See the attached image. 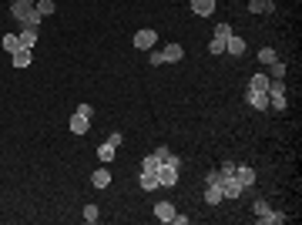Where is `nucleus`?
Returning <instances> with one entry per match:
<instances>
[{"label":"nucleus","instance_id":"f257e3e1","mask_svg":"<svg viewBox=\"0 0 302 225\" xmlns=\"http://www.w3.org/2000/svg\"><path fill=\"white\" fill-rule=\"evenodd\" d=\"M11 14H14V21H21V24H27V27H41V14H37V7L34 4H27V0H14L11 4Z\"/></svg>","mask_w":302,"mask_h":225},{"label":"nucleus","instance_id":"f03ea898","mask_svg":"<svg viewBox=\"0 0 302 225\" xmlns=\"http://www.w3.org/2000/svg\"><path fill=\"white\" fill-rule=\"evenodd\" d=\"M158 185H161V188L178 185V168H175V165H168V161H161V165H158Z\"/></svg>","mask_w":302,"mask_h":225},{"label":"nucleus","instance_id":"7ed1b4c3","mask_svg":"<svg viewBox=\"0 0 302 225\" xmlns=\"http://www.w3.org/2000/svg\"><path fill=\"white\" fill-rule=\"evenodd\" d=\"M155 41H158V34L151 31V27L134 31V47H138V51H151V47H155Z\"/></svg>","mask_w":302,"mask_h":225},{"label":"nucleus","instance_id":"20e7f679","mask_svg":"<svg viewBox=\"0 0 302 225\" xmlns=\"http://www.w3.org/2000/svg\"><path fill=\"white\" fill-rule=\"evenodd\" d=\"M245 101L255 111H268V91H245Z\"/></svg>","mask_w":302,"mask_h":225},{"label":"nucleus","instance_id":"39448f33","mask_svg":"<svg viewBox=\"0 0 302 225\" xmlns=\"http://www.w3.org/2000/svg\"><path fill=\"white\" fill-rule=\"evenodd\" d=\"M218 185H222V198H238V195L245 191L242 185H238V178H235V175H232V178H222Z\"/></svg>","mask_w":302,"mask_h":225},{"label":"nucleus","instance_id":"423d86ee","mask_svg":"<svg viewBox=\"0 0 302 225\" xmlns=\"http://www.w3.org/2000/svg\"><path fill=\"white\" fill-rule=\"evenodd\" d=\"M235 178L242 188H252L255 185V168H248V165H235Z\"/></svg>","mask_w":302,"mask_h":225},{"label":"nucleus","instance_id":"0eeeda50","mask_svg":"<svg viewBox=\"0 0 302 225\" xmlns=\"http://www.w3.org/2000/svg\"><path fill=\"white\" fill-rule=\"evenodd\" d=\"M188 4H191L195 17H212L215 14V0H188Z\"/></svg>","mask_w":302,"mask_h":225},{"label":"nucleus","instance_id":"6e6552de","mask_svg":"<svg viewBox=\"0 0 302 225\" xmlns=\"http://www.w3.org/2000/svg\"><path fill=\"white\" fill-rule=\"evenodd\" d=\"M88 128H91V118L74 111V118H71V135H88Z\"/></svg>","mask_w":302,"mask_h":225},{"label":"nucleus","instance_id":"1a4fd4ad","mask_svg":"<svg viewBox=\"0 0 302 225\" xmlns=\"http://www.w3.org/2000/svg\"><path fill=\"white\" fill-rule=\"evenodd\" d=\"M155 218L158 222H171V218H175V205L171 202H158L155 205Z\"/></svg>","mask_w":302,"mask_h":225},{"label":"nucleus","instance_id":"9d476101","mask_svg":"<svg viewBox=\"0 0 302 225\" xmlns=\"http://www.w3.org/2000/svg\"><path fill=\"white\" fill-rule=\"evenodd\" d=\"M161 57H165V64H175V61L185 57V51H181V44H168L165 51H161Z\"/></svg>","mask_w":302,"mask_h":225},{"label":"nucleus","instance_id":"9b49d317","mask_svg":"<svg viewBox=\"0 0 302 225\" xmlns=\"http://www.w3.org/2000/svg\"><path fill=\"white\" fill-rule=\"evenodd\" d=\"M225 54H235V57H238V54H245V41L232 34L228 41H225Z\"/></svg>","mask_w":302,"mask_h":225},{"label":"nucleus","instance_id":"f8f14e48","mask_svg":"<svg viewBox=\"0 0 302 225\" xmlns=\"http://www.w3.org/2000/svg\"><path fill=\"white\" fill-rule=\"evenodd\" d=\"M91 185H94V188H108V185H111V171H108V168H98L94 175H91Z\"/></svg>","mask_w":302,"mask_h":225},{"label":"nucleus","instance_id":"ddd939ff","mask_svg":"<svg viewBox=\"0 0 302 225\" xmlns=\"http://www.w3.org/2000/svg\"><path fill=\"white\" fill-rule=\"evenodd\" d=\"M17 37H21V47H27V51H31V47L37 44V27H24Z\"/></svg>","mask_w":302,"mask_h":225},{"label":"nucleus","instance_id":"4468645a","mask_svg":"<svg viewBox=\"0 0 302 225\" xmlns=\"http://www.w3.org/2000/svg\"><path fill=\"white\" fill-rule=\"evenodd\" d=\"M34 54L27 51V47H21V51H14V68H31Z\"/></svg>","mask_w":302,"mask_h":225},{"label":"nucleus","instance_id":"2eb2a0df","mask_svg":"<svg viewBox=\"0 0 302 225\" xmlns=\"http://www.w3.org/2000/svg\"><path fill=\"white\" fill-rule=\"evenodd\" d=\"M141 188H145V191L161 188V185H158V171H141Z\"/></svg>","mask_w":302,"mask_h":225},{"label":"nucleus","instance_id":"dca6fc26","mask_svg":"<svg viewBox=\"0 0 302 225\" xmlns=\"http://www.w3.org/2000/svg\"><path fill=\"white\" fill-rule=\"evenodd\" d=\"M248 11L252 14H272L275 4H268V0H248Z\"/></svg>","mask_w":302,"mask_h":225},{"label":"nucleus","instance_id":"f3484780","mask_svg":"<svg viewBox=\"0 0 302 225\" xmlns=\"http://www.w3.org/2000/svg\"><path fill=\"white\" fill-rule=\"evenodd\" d=\"M248 91H268V74H252L248 78Z\"/></svg>","mask_w":302,"mask_h":225},{"label":"nucleus","instance_id":"a211bd4d","mask_svg":"<svg viewBox=\"0 0 302 225\" xmlns=\"http://www.w3.org/2000/svg\"><path fill=\"white\" fill-rule=\"evenodd\" d=\"M285 222V215L282 212H265V215H258V225H282Z\"/></svg>","mask_w":302,"mask_h":225},{"label":"nucleus","instance_id":"6ab92c4d","mask_svg":"<svg viewBox=\"0 0 302 225\" xmlns=\"http://www.w3.org/2000/svg\"><path fill=\"white\" fill-rule=\"evenodd\" d=\"M205 202H208V205L222 202V185H208V188H205Z\"/></svg>","mask_w":302,"mask_h":225},{"label":"nucleus","instance_id":"aec40b11","mask_svg":"<svg viewBox=\"0 0 302 225\" xmlns=\"http://www.w3.org/2000/svg\"><path fill=\"white\" fill-rule=\"evenodd\" d=\"M0 44H4V51H7V54H14V51H21V37H17V34H4V41H0Z\"/></svg>","mask_w":302,"mask_h":225},{"label":"nucleus","instance_id":"412c9836","mask_svg":"<svg viewBox=\"0 0 302 225\" xmlns=\"http://www.w3.org/2000/svg\"><path fill=\"white\" fill-rule=\"evenodd\" d=\"M228 37H232V34H228ZM228 37H218V34H215L212 41H208V54H225V41H228Z\"/></svg>","mask_w":302,"mask_h":225},{"label":"nucleus","instance_id":"4be33fe9","mask_svg":"<svg viewBox=\"0 0 302 225\" xmlns=\"http://www.w3.org/2000/svg\"><path fill=\"white\" fill-rule=\"evenodd\" d=\"M34 7H37V14H41V17H51V14L57 11V7H54V0H37Z\"/></svg>","mask_w":302,"mask_h":225},{"label":"nucleus","instance_id":"5701e85b","mask_svg":"<svg viewBox=\"0 0 302 225\" xmlns=\"http://www.w3.org/2000/svg\"><path fill=\"white\" fill-rule=\"evenodd\" d=\"M114 151H118V148H114V145H108V141H104V145L98 148V158H101V161H111V158H114Z\"/></svg>","mask_w":302,"mask_h":225},{"label":"nucleus","instance_id":"b1692460","mask_svg":"<svg viewBox=\"0 0 302 225\" xmlns=\"http://www.w3.org/2000/svg\"><path fill=\"white\" fill-rule=\"evenodd\" d=\"M268 94H285V81L272 78V81H268Z\"/></svg>","mask_w":302,"mask_h":225},{"label":"nucleus","instance_id":"393cba45","mask_svg":"<svg viewBox=\"0 0 302 225\" xmlns=\"http://www.w3.org/2000/svg\"><path fill=\"white\" fill-rule=\"evenodd\" d=\"M98 218H101L98 205H84V222H91V225H94V222H98Z\"/></svg>","mask_w":302,"mask_h":225},{"label":"nucleus","instance_id":"a878e982","mask_svg":"<svg viewBox=\"0 0 302 225\" xmlns=\"http://www.w3.org/2000/svg\"><path fill=\"white\" fill-rule=\"evenodd\" d=\"M158 165H161V161H158L155 155H148V158H141V171H158Z\"/></svg>","mask_w":302,"mask_h":225},{"label":"nucleus","instance_id":"bb28decb","mask_svg":"<svg viewBox=\"0 0 302 225\" xmlns=\"http://www.w3.org/2000/svg\"><path fill=\"white\" fill-rule=\"evenodd\" d=\"M275 51H272V47H262V51H258V61H262V64H272V61H275Z\"/></svg>","mask_w":302,"mask_h":225},{"label":"nucleus","instance_id":"cd10ccee","mask_svg":"<svg viewBox=\"0 0 302 225\" xmlns=\"http://www.w3.org/2000/svg\"><path fill=\"white\" fill-rule=\"evenodd\" d=\"M268 68H272V78H285V64H282L279 57H275V61H272Z\"/></svg>","mask_w":302,"mask_h":225},{"label":"nucleus","instance_id":"c85d7f7f","mask_svg":"<svg viewBox=\"0 0 302 225\" xmlns=\"http://www.w3.org/2000/svg\"><path fill=\"white\" fill-rule=\"evenodd\" d=\"M232 175H235V165H232V161H225L222 168H218V181H222V178H232Z\"/></svg>","mask_w":302,"mask_h":225},{"label":"nucleus","instance_id":"c756f323","mask_svg":"<svg viewBox=\"0 0 302 225\" xmlns=\"http://www.w3.org/2000/svg\"><path fill=\"white\" fill-rule=\"evenodd\" d=\"M252 212H255V218H258V215H265V212H268V202H265V198H255Z\"/></svg>","mask_w":302,"mask_h":225},{"label":"nucleus","instance_id":"7c9ffc66","mask_svg":"<svg viewBox=\"0 0 302 225\" xmlns=\"http://www.w3.org/2000/svg\"><path fill=\"white\" fill-rule=\"evenodd\" d=\"M151 155H155V158H158V161H168V155H171V151H168V148H165V145H158V148H155V151H151Z\"/></svg>","mask_w":302,"mask_h":225},{"label":"nucleus","instance_id":"2f4dec72","mask_svg":"<svg viewBox=\"0 0 302 225\" xmlns=\"http://www.w3.org/2000/svg\"><path fill=\"white\" fill-rule=\"evenodd\" d=\"M121 141H124V135H118V131H111V135H108V145H114V148H121Z\"/></svg>","mask_w":302,"mask_h":225},{"label":"nucleus","instance_id":"473e14b6","mask_svg":"<svg viewBox=\"0 0 302 225\" xmlns=\"http://www.w3.org/2000/svg\"><path fill=\"white\" fill-rule=\"evenodd\" d=\"M215 34H218V37H228V34H232V24H218V27H215Z\"/></svg>","mask_w":302,"mask_h":225},{"label":"nucleus","instance_id":"72a5a7b5","mask_svg":"<svg viewBox=\"0 0 302 225\" xmlns=\"http://www.w3.org/2000/svg\"><path fill=\"white\" fill-rule=\"evenodd\" d=\"M78 114H84V118H94V108H91V104H81Z\"/></svg>","mask_w":302,"mask_h":225},{"label":"nucleus","instance_id":"f704fd0d","mask_svg":"<svg viewBox=\"0 0 302 225\" xmlns=\"http://www.w3.org/2000/svg\"><path fill=\"white\" fill-rule=\"evenodd\" d=\"M148 61H151V64H155V68H158V64H165V57H161V51H155V54L148 57Z\"/></svg>","mask_w":302,"mask_h":225},{"label":"nucleus","instance_id":"c9c22d12","mask_svg":"<svg viewBox=\"0 0 302 225\" xmlns=\"http://www.w3.org/2000/svg\"><path fill=\"white\" fill-rule=\"evenodd\" d=\"M205 181H208V185H218V171L212 168V171H208V175H205Z\"/></svg>","mask_w":302,"mask_h":225},{"label":"nucleus","instance_id":"e433bc0d","mask_svg":"<svg viewBox=\"0 0 302 225\" xmlns=\"http://www.w3.org/2000/svg\"><path fill=\"white\" fill-rule=\"evenodd\" d=\"M27 4H37V0H27Z\"/></svg>","mask_w":302,"mask_h":225},{"label":"nucleus","instance_id":"4c0bfd02","mask_svg":"<svg viewBox=\"0 0 302 225\" xmlns=\"http://www.w3.org/2000/svg\"><path fill=\"white\" fill-rule=\"evenodd\" d=\"M268 4H275V0H268Z\"/></svg>","mask_w":302,"mask_h":225},{"label":"nucleus","instance_id":"58836bf2","mask_svg":"<svg viewBox=\"0 0 302 225\" xmlns=\"http://www.w3.org/2000/svg\"><path fill=\"white\" fill-rule=\"evenodd\" d=\"M11 4H14V0H11Z\"/></svg>","mask_w":302,"mask_h":225}]
</instances>
